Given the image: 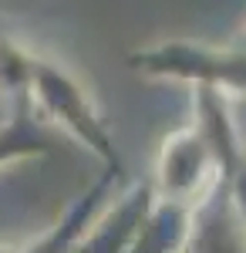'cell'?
<instances>
[{"label": "cell", "instance_id": "cell-1", "mask_svg": "<svg viewBox=\"0 0 246 253\" xmlns=\"http://www.w3.org/2000/svg\"><path fill=\"white\" fill-rule=\"evenodd\" d=\"M27 88H34V98L44 105V112L57 122H64L84 145H91L105 162H112V169L118 172V152H115L108 128L101 125L95 105L88 91L78 84L75 75H68L61 64L44 61L31 54V71H27Z\"/></svg>", "mask_w": 246, "mask_h": 253}, {"label": "cell", "instance_id": "cell-2", "mask_svg": "<svg viewBox=\"0 0 246 253\" xmlns=\"http://www.w3.org/2000/svg\"><path fill=\"white\" fill-rule=\"evenodd\" d=\"M51 149H54V135L41 122H34V112L20 91L17 115L10 118V125H0V166H10L27 156H44Z\"/></svg>", "mask_w": 246, "mask_h": 253}, {"label": "cell", "instance_id": "cell-3", "mask_svg": "<svg viewBox=\"0 0 246 253\" xmlns=\"http://www.w3.org/2000/svg\"><path fill=\"white\" fill-rule=\"evenodd\" d=\"M0 253H17V250H0Z\"/></svg>", "mask_w": 246, "mask_h": 253}]
</instances>
